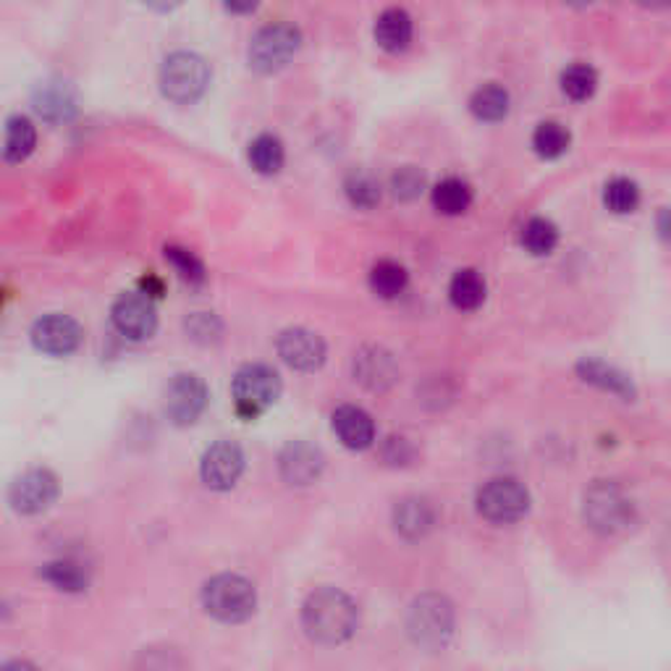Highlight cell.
<instances>
[{
  "mask_svg": "<svg viewBox=\"0 0 671 671\" xmlns=\"http://www.w3.org/2000/svg\"><path fill=\"white\" fill-rule=\"evenodd\" d=\"M384 456L391 464H404V462L412 460V449H410V443L404 441V438H388Z\"/></svg>",
  "mask_w": 671,
  "mask_h": 671,
  "instance_id": "8d00e7d4",
  "label": "cell"
},
{
  "mask_svg": "<svg viewBox=\"0 0 671 671\" xmlns=\"http://www.w3.org/2000/svg\"><path fill=\"white\" fill-rule=\"evenodd\" d=\"M412 35H415V24L404 9H386L375 18V42L388 53H401L410 48Z\"/></svg>",
  "mask_w": 671,
  "mask_h": 671,
  "instance_id": "ffe728a7",
  "label": "cell"
},
{
  "mask_svg": "<svg viewBox=\"0 0 671 671\" xmlns=\"http://www.w3.org/2000/svg\"><path fill=\"white\" fill-rule=\"evenodd\" d=\"M577 373L585 384H591L601 391L614 393V397L622 399H635V386L632 380L627 378L622 370H617L614 365H606V362L593 360V357H585V360L577 362Z\"/></svg>",
  "mask_w": 671,
  "mask_h": 671,
  "instance_id": "d6986e66",
  "label": "cell"
},
{
  "mask_svg": "<svg viewBox=\"0 0 671 671\" xmlns=\"http://www.w3.org/2000/svg\"><path fill=\"white\" fill-rule=\"evenodd\" d=\"M530 509V493L517 478H491L478 491V512L493 525L519 522Z\"/></svg>",
  "mask_w": 671,
  "mask_h": 671,
  "instance_id": "ba28073f",
  "label": "cell"
},
{
  "mask_svg": "<svg viewBox=\"0 0 671 671\" xmlns=\"http://www.w3.org/2000/svg\"><path fill=\"white\" fill-rule=\"evenodd\" d=\"M604 203L617 216H627V212H632L640 205V186L627 177L611 179L604 190Z\"/></svg>",
  "mask_w": 671,
  "mask_h": 671,
  "instance_id": "d6a6232c",
  "label": "cell"
},
{
  "mask_svg": "<svg viewBox=\"0 0 671 671\" xmlns=\"http://www.w3.org/2000/svg\"><path fill=\"white\" fill-rule=\"evenodd\" d=\"M166 262L179 273V279L190 286H203L208 281V271H205L203 260L179 244H168L166 247Z\"/></svg>",
  "mask_w": 671,
  "mask_h": 671,
  "instance_id": "1f68e13d",
  "label": "cell"
},
{
  "mask_svg": "<svg viewBox=\"0 0 671 671\" xmlns=\"http://www.w3.org/2000/svg\"><path fill=\"white\" fill-rule=\"evenodd\" d=\"M244 473V451L234 441H216L203 454L199 478L210 491H231Z\"/></svg>",
  "mask_w": 671,
  "mask_h": 671,
  "instance_id": "7c38bea8",
  "label": "cell"
},
{
  "mask_svg": "<svg viewBox=\"0 0 671 671\" xmlns=\"http://www.w3.org/2000/svg\"><path fill=\"white\" fill-rule=\"evenodd\" d=\"M325 467V456L323 451L307 441H292L286 443L284 451L279 456V469L281 478H284L288 486L294 488H305L312 486L320 475H323Z\"/></svg>",
  "mask_w": 671,
  "mask_h": 671,
  "instance_id": "9a60e30c",
  "label": "cell"
},
{
  "mask_svg": "<svg viewBox=\"0 0 671 671\" xmlns=\"http://www.w3.org/2000/svg\"><path fill=\"white\" fill-rule=\"evenodd\" d=\"M302 48V33L294 24L275 22L262 27L260 33L253 37L247 50V61L255 72L260 74H275L288 66V61L299 53Z\"/></svg>",
  "mask_w": 671,
  "mask_h": 671,
  "instance_id": "8992f818",
  "label": "cell"
},
{
  "mask_svg": "<svg viewBox=\"0 0 671 671\" xmlns=\"http://www.w3.org/2000/svg\"><path fill=\"white\" fill-rule=\"evenodd\" d=\"M407 632L420 648H443L454 632V606L447 595L425 593L412 601L410 614H407Z\"/></svg>",
  "mask_w": 671,
  "mask_h": 671,
  "instance_id": "5b68a950",
  "label": "cell"
},
{
  "mask_svg": "<svg viewBox=\"0 0 671 671\" xmlns=\"http://www.w3.org/2000/svg\"><path fill=\"white\" fill-rule=\"evenodd\" d=\"M344 192H347V199L360 210H373L375 205L380 203V184L373 173L367 171H352L344 181Z\"/></svg>",
  "mask_w": 671,
  "mask_h": 671,
  "instance_id": "4dcf8cb0",
  "label": "cell"
},
{
  "mask_svg": "<svg viewBox=\"0 0 671 671\" xmlns=\"http://www.w3.org/2000/svg\"><path fill=\"white\" fill-rule=\"evenodd\" d=\"M37 129L27 116H11L5 124L3 137V158L9 163H22L35 153Z\"/></svg>",
  "mask_w": 671,
  "mask_h": 671,
  "instance_id": "cb8c5ba5",
  "label": "cell"
},
{
  "mask_svg": "<svg viewBox=\"0 0 671 671\" xmlns=\"http://www.w3.org/2000/svg\"><path fill=\"white\" fill-rule=\"evenodd\" d=\"M203 606L212 619L223 624L247 622L257 608V591L242 575H216L205 582Z\"/></svg>",
  "mask_w": 671,
  "mask_h": 671,
  "instance_id": "7a4b0ae2",
  "label": "cell"
},
{
  "mask_svg": "<svg viewBox=\"0 0 671 671\" xmlns=\"http://www.w3.org/2000/svg\"><path fill=\"white\" fill-rule=\"evenodd\" d=\"M569 142H572V134H569V129L559 121H543L532 131V147H535V153L545 160L562 158L569 150Z\"/></svg>",
  "mask_w": 671,
  "mask_h": 671,
  "instance_id": "f1b7e54d",
  "label": "cell"
},
{
  "mask_svg": "<svg viewBox=\"0 0 671 671\" xmlns=\"http://www.w3.org/2000/svg\"><path fill=\"white\" fill-rule=\"evenodd\" d=\"M449 299L456 310H478L486 302V279L478 271H473V268L456 271L449 284Z\"/></svg>",
  "mask_w": 671,
  "mask_h": 671,
  "instance_id": "484cf974",
  "label": "cell"
},
{
  "mask_svg": "<svg viewBox=\"0 0 671 671\" xmlns=\"http://www.w3.org/2000/svg\"><path fill=\"white\" fill-rule=\"evenodd\" d=\"M582 517H585L588 528L601 532V535H617V532L630 528L635 506L617 482L598 480L585 491Z\"/></svg>",
  "mask_w": 671,
  "mask_h": 671,
  "instance_id": "277c9868",
  "label": "cell"
},
{
  "mask_svg": "<svg viewBox=\"0 0 671 671\" xmlns=\"http://www.w3.org/2000/svg\"><path fill=\"white\" fill-rule=\"evenodd\" d=\"M284 160H286L284 142H281L275 134H260L249 142V163H253L255 171L262 173V177L279 173L281 168H284Z\"/></svg>",
  "mask_w": 671,
  "mask_h": 671,
  "instance_id": "83f0119b",
  "label": "cell"
},
{
  "mask_svg": "<svg viewBox=\"0 0 671 671\" xmlns=\"http://www.w3.org/2000/svg\"><path fill=\"white\" fill-rule=\"evenodd\" d=\"M231 397H234L236 412L244 420H253L275 404L281 397V378L273 367L253 362V365L240 367L231 384Z\"/></svg>",
  "mask_w": 671,
  "mask_h": 671,
  "instance_id": "52a82bcc",
  "label": "cell"
},
{
  "mask_svg": "<svg viewBox=\"0 0 671 671\" xmlns=\"http://www.w3.org/2000/svg\"><path fill=\"white\" fill-rule=\"evenodd\" d=\"M334 433L347 449L365 451L375 441V423L362 407L344 404L334 412Z\"/></svg>",
  "mask_w": 671,
  "mask_h": 671,
  "instance_id": "ac0fdd59",
  "label": "cell"
},
{
  "mask_svg": "<svg viewBox=\"0 0 671 671\" xmlns=\"http://www.w3.org/2000/svg\"><path fill=\"white\" fill-rule=\"evenodd\" d=\"M208 386L199 375L179 373L173 375L171 384L166 386V397H163V410L177 428H186L203 417L205 407H208Z\"/></svg>",
  "mask_w": 671,
  "mask_h": 671,
  "instance_id": "30bf717a",
  "label": "cell"
},
{
  "mask_svg": "<svg viewBox=\"0 0 671 671\" xmlns=\"http://www.w3.org/2000/svg\"><path fill=\"white\" fill-rule=\"evenodd\" d=\"M81 325L74 318L61 315V312H53V315L40 318L33 325V344L37 352L50 354V357H68L79 349L81 344Z\"/></svg>",
  "mask_w": 671,
  "mask_h": 671,
  "instance_id": "4fadbf2b",
  "label": "cell"
},
{
  "mask_svg": "<svg viewBox=\"0 0 671 671\" xmlns=\"http://www.w3.org/2000/svg\"><path fill=\"white\" fill-rule=\"evenodd\" d=\"M354 380L367 391H388L399 378L393 354L384 347H365L354 354Z\"/></svg>",
  "mask_w": 671,
  "mask_h": 671,
  "instance_id": "2e32d148",
  "label": "cell"
},
{
  "mask_svg": "<svg viewBox=\"0 0 671 671\" xmlns=\"http://www.w3.org/2000/svg\"><path fill=\"white\" fill-rule=\"evenodd\" d=\"M140 294H144V297L155 302V299L163 297V281L155 279V275H144L140 281Z\"/></svg>",
  "mask_w": 671,
  "mask_h": 671,
  "instance_id": "74e56055",
  "label": "cell"
},
{
  "mask_svg": "<svg viewBox=\"0 0 671 671\" xmlns=\"http://www.w3.org/2000/svg\"><path fill=\"white\" fill-rule=\"evenodd\" d=\"M186 334L197 344H216L223 334V325L212 312H192L184 323Z\"/></svg>",
  "mask_w": 671,
  "mask_h": 671,
  "instance_id": "e575fe53",
  "label": "cell"
},
{
  "mask_svg": "<svg viewBox=\"0 0 671 671\" xmlns=\"http://www.w3.org/2000/svg\"><path fill=\"white\" fill-rule=\"evenodd\" d=\"M433 208L441 216H462L473 205V186L460 177H447L438 181L430 192Z\"/></svg>",
  "mask_w": 671,
  "mask_h": 671,
  "instance_id": "7402d4cb",
  "label": "cell"
},
{
  "mask_svg": "<svg viewBox=\"0 0 671 671\" xmlns=\"http://www.w3.org/2000/svg\"><path fill=\"white\" fill-rule=\"evenodd\" d=\"M40 577L61 593H81L90 585V572L72 559L48 562L46 567L40 569Z\"/></svg>",
  "mask_w": 671,
  "mask_h": 671,
  "instance_id": "4316f807",
  "label": "cell"
},
{
  "mask_svg": "<svg viewBox=\"0 0 671 671\" xmlns=\"http://www.w3.org/2000/svg\"><path fill=\"white\" fill-rule=\"evenodd\" d=\"M357 622H360L357 604L338 588H320V591L307 595L302 606V627L312 643H347L354 635Z\"/></svg>",
  "mask_w": 671,
  "mask_h": 671,
  "instance_id": "6da1fadb",
  "label": "cell"
},
{
  "mask_svg": "<svg viewBox=\"0 0 671 671\" xmlns=\"http://www.w3.org/2000/svg\"><path fill=\"white\" fill-rule=\"evenodd\" d=\"M436 506L423 495H407L393 506V528L407 541H423L436 528Z\"/></svg>",
  "mask_w": 671,
  "mask_h": 671,
  "instance_id": "e0dca14e",
  "label": "cell"
},
{
  "mask_svg": "<svg viewBox=\"0 0 671 671\" xmlns=\"http://www.w3.org/2000/svg\"><path fill=\"white\" fill-rule=\"evenodd\" d=\"M35 111L46 121H66L77 111V98H74L72 87L66 81H46L35 92Z\"/></svg>",
  "mask_w": 671,
  "mask_h": 671,
  "instance_id": "44dd1931",
  "label": "cell"
},
{
  "mask_svg": "<svg viewBox=\"0 0 671 671\" xmlns=\"http://www.w3.org/2000/svg\"><path fill=\"white\" fill-rule=\"evenodd\" d=\"M370 288L380 299H397L410 286V271L397 260H378L370 268Z\"/></svg>",
  "mask_w": 671,
  "mask_h": 671,
  "instance_id": "d4e9b609",
  "label": "cell"
},
{
  "mask_svg": "<svg viewBox=\"0 0 671 671\" xmlns=\"http://www.w3.org/2000/svg\"><path fill=\"white\" fill-rule=\"evenodd\" d=\"M275 349H279V357L288 367L302 370V373H312L325 362V341L315 331L302 328V325L281 331Z\"/></svg>",
  "mask_w": 671,
  "mask_h": 671,
  "instance_id": "5bb4252c",
  "label": "cell"
},
{
  "mask_svg": "<svg viewBox=\"0 0 671 671\" xmlns=\"http://www.w3.org/2000/svg\"><path fill=\"white\" fill-rule=\"evenodd\" d=\"M391 190L393 197L410 203V199L420 197V192L425 190V173L415 166L399 168V171L391 177Z\"/></svg>",
  "mask_w": 671,
  "mask_h": 671,
  "instance_id": "d590c367",
  "label": "cell"
},
{
  "mask_svg": "<svg viewBox=\"0 0 671 671\" xmlns=\"http://www.w3.org/2000/svg\"><path fill=\"white\" fill-rule=\"evenodd\" d=\"M111 320L116 331L129 341H144L158 331V310L153 299H147L140 292L121 294L113 302Z\"/></svg>",
  "mask_w": 671,
  "mask_h": 671,
  "instance_id": "8fae6325",
  "label": "cell"
},
{
  "mask_svg": "<svg viewBox=\"0 0 671 671\" xmlns=\"http://www.w3.org/2000/svg\"><path fill=\"white\" fill-rule=\"evenodd\" d=\"M595 87H598V74L588 64H572L562 72V90L564 95L572 100L593 98Z\"/></svg>",
  "mask_w": 671,
  "mask_h": 671,
  "instance_id": "836d02e7",
  "label": "cell"
},
{
  "mask_svg": "<svg viewBox=\"0 0 671 671\" xmlns=\"http://www.w3.org/2000/svg\"><path fill=\"white\" fill-rule=\"evenodd\" d=\"M519 240H522V247L528 249L530 255L543 257L554 253L556 244H559V229H556L554 221L538 216L522 225V236H519Z\"/></svg>",
  "mask_w": 671,
  "mask_h": 671,
  "instance_id": "f546056e",
  "label": "cell"
},
{
  "mask_svg": "<svg viewBox=\"0 0 671 671\" xmlns=\"http://www.w3.org/2000/svg\"><path fill=\"white\" fill-rule=\"evenodd\" d=\"M210 85L208 61L192 50H177L160 66L163 98L177 105H192L205 95Z\"/></svg>",
  "mask_w": 671,
  "mask_h": 671,
  "instance_id": "3957f363",
  "label": "cell"
},
{
  "mask_svg": "<svg viewBox=\"0 0 671 671\" xmlns=\"http://www.w3.org/2000/svg\"><path fill=\"white\" fill-rule=\"evenodd\" d=\"M61 482L59 475L48 467H29L22 475H16L9 488V504L16 514L35 517V514L48 512L59 501Z\"/></svg>",
  "mask_w": 671,
  "mask_h": 671,
  "instance_id": "9c48e42d",
  "label": "cell"
},
{
  "mask_svg": "<svg viewBox=\"0 0 671 671\" xmlns=\"http://www.w3.org/2000/svg\"><path fill=\"white\" fill-rule=\"evenodd\" d=\"M0 671H40V669H37L35 663L22 661V658H14V661L3 663V667H0Z\"/></svg>",
  "mask_w": 671,
  "mask_h": 671,
  "instance_id": "f35d334b",
  "label": "cell"
},
{
  "mask_svg": "<svg viewBox=\"0 0 671 671\" xmlns=\"http://www.w3.org/2000/svg\"><path fill=\"white\" fill-rule=\"evenodd\" d=\"M509 105H512L509 92H506V87L495 85V81L478 87V90L473 92V98H469V111H473V116L488 124L504 121V118L509 116Z\"/></svg>",
  "mask_w": 671,
  "mask_h": 671,
  "instance_id": "603a6c76",
  "label": "cell"
}]
</instances>
